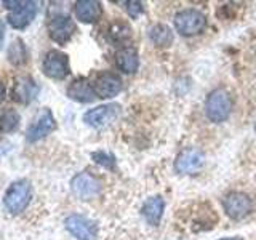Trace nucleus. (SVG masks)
I'll return each mask as SVG.
<instances>
[{
	"label": "nucleus",
	"mask_w": 256,
	"mask_h": 240,
	"mask_svg": "<svg viewBox=\"0 0 256 240\" xmlns=\"http://www.w3.org/2000/svg\"><path fill=\"white\" fill-rule=\"evenodd\" d=\"M4 94H5V88H4L2 82H0V102H2V100H4Z\"/></svg>",
	"instance_id": "a878e982"
},
{
	"label": "nucleus",
	"mask_w": 256,
	"mask_h": 240,
	"mask_svg": "<svg viewBox=\"0 0 256 240\" xmlns=\"http://www.w3.org/2000/svg\"><path fill=\"white\" fill-rule=\"evenodd\" d=\"M56 128V120L50 109H42L32 120L26 132V140L29 142H36L38 140H44L45 136L50 134Z\"/></svg>",
	"instance_id": "6e6552de"
},
{
	"label": "nucleus",
	"mask_w": 256,
	"mask_h": 240,
	"mask_svg": "<svg viewBox=\"0 0 256 240\" xmlns=\"http://www.w3.org/2000/svg\"><path fill=\"white\" fill-rule=\"evenodd\" d=\"M126 5V12L132 18H138V16L144 12V6L141 2H136V0H132V2H125Z\"/></svg>",
	"instance_id": "b1692460"
},
{
	"label": "nucleus",
	"mask_w": 256,
	"mask_h": 240,
	"mask_svg": "<svg viewBox=\"0 0 256 240\" xmlns=\"http://www.w3.org/2000/svg\"><path fill=\"white\" fill-rule=\"evenodd\" d=\"M32 188L28 180L14 181L4 196V205L10 213H21L30 202Z\"/></svg>",
	"instance_id": "7ed1b4c3"
},
{
	"label": "nucleus",
	"mask_w": 256,
	"mask_h": 240,
	"mask_svg": "<svg viewBox=\"0 0 256 240\" xmlns=\"http://www.w3.org/2000/svg\"><path fill=\"white\" fill-rule=\"evenodd\" d=\"M92 158H93L98 165H101V166H104V168H108V170H114V168H116V158H114V156L106 154V152H102V150L93 152V154H92Z\"/></svg>",
	"instance_id": "5701e85b"
},
{
	"label": "nucleus",
	"mask_w": 256,
	"mask_h": 240,
	"mask_svg": "<svg viewBox=\"0 0 256 240\" xmlns=\"http://www.w3.org/2000/svg\"><path fill=\"white\" fill-rule=\"evenodd\" d=\"M70 189L74 196L82 200H92L98 197L102 190V182L90 173H78L70 181Z\"/></svg>",
	"instance_id": "39448f33"
},
{
	"label": "nucleus",
	"mask_w": 256,
	"mask_h": 240,
	"mask_svg": "<svg viewBox=\"0 0 256 240\" xmlns=\"http://www.w3.org/2000/svg\"><path fill=\"white\" fill-rule=\"evenodd\" d=\"M38 93L37 84L30 77H18L12 88V100L20 104H29Z\"/></svg>",
	"instance_id": "4468645a"
},
{
	"label": "nucleus",
	"mask_w": 256,
	"mask_h": 240,
	"mask_svg": "<svg viewBox=\"0 0 256 240\" xmlns=\"http://www.w3.org/2000/svg\"><path fill=\"white\" fill-rule=\"evenodd\" d=\"M120 108L118 104H104V106H98L94 109H90L85 112L84 122L93 128H102L110 125L114 120L120 116Z\"/></svg>",
	"instance_id": "9d476101"
},
{
	"label": "nucleus",
	"mask_w": 256,
	"mask_h": 240,
	"mask_svg": "<svg viewBox=\"0 0 256 240\" xmlns=\"http://www.w3.org/2000/svg\"><path fill=\"white\" fill-rule=\"evenodd\" d=\"M4 38H5V28H4V22L0 21V48L4 45Z\"/></svg>",
	"instance_id": "393cba45"
},
{
	"label": "nucleus",
	"mask_w": 256,
	"mask_h": 240,
	"mask_svg": "<svg viewBox=\"0 0 256 240\" xmlns=\"http://www.w3.org/2000/svg\"><path fill=\"white\" fill-rule=\"evenodd\" d=\"M220 240H238V238H234V237H229V238H220Z\"/></svg>",
	"instance_id": "bb28decb"
},
{
	"label": "nucleus",
	"mask_w": 256,
	"mask_h": 240,
	"mask_svg": "<svg viewBox=\"0 0 256 240\" xmlns=\"http://www.w3.org/2000/svg\"><path fill=\"white\" fill-rule=\"evenodd\" d=\"M149 38L156 46L165 48L173 42V32L166 24H154L149 29Z\"/></svg>",
	"instance_id": "6ab92c4d"
},
{
	"label": "nucleus",
	"mask_w": 256,
	"mask_h": 240,
	"mask_svg": "<svg viewBox=\"0 0 256 240\" xmlns=\"http://www.w3.org/2000/svg\"><path fill=\"white\" fill-rule=\"evenodd\" d=\"M102 14V6L96 0H80L76 4V16L82 22H96Z\"/></svg>",
	"instance_id": "f3484780"
},
{
	"label": "nucleus",
	"mask_w": 256,
	"mask_h": 240,
	"mask_svg": "<svg viewBox=\"0 0 256 240\" xmlns=\"http://www.w3.org/2000/svg\"><path fill=\"white\" fill-rule=\"evenodd\" d=\"M116 62L118 69L125 72V74H134L140 68V56L136 53L134 48L125 46L122 50H118L116 54Z\"/></svg>",
	"instance_id": "a211bd4d"
},
{
	"label": "nucleus",
	"mask_w": 256,
	"mask_h": 240,
	"mask_svg": "<svg viewBox=\"0 0 256 240\" xmlns=\"http://www.w3.org/2000/svg\"><path fill=\"white\" fill-rule=\"evenodd\" d=\"M21 122L20 114L14 109H6L2 116H0V132L2 133H12L18 130Z\"/></svg>",
	"instance_id": "aec40b11"
},
{
	"label": "nucleus",
	"mask_w": 256,
	"mask_h": 240,
	"mask_svg": "<svg viewBox=\"0 0 256 240\" xmlns=\"http://www.w3.org/2000/svg\"><path fill=\"white\" fill-rule=\"evenodd\" d=\"M37 14L36 2H20V5L8 14V22L14 29H26Z\"/></svg>",
	"instance_id": "ddd939ff"
},
{
	"label": "nucleus",
	"mask_w": 256,
	"mask_h": 240,
	"mask_svg": "<svg viewBox=\"0 0 256 240\" xmlns=\"http://www.w3.org/2000/svg\"><path fill=\"white\" fill-rule=\"evenodd\" d=\"M68 96L77 102H92L94 98H98L94 93L93 85L86 78H77L68 86Z\"/></svg>",
	"instance_id": "2eb2a0df"
},
{
	"label": "nucleus",
	"mask_w": 256,
	"mask_h": 240,
	"mask_svg": "<svg viewBox=\"0 0 256 240\" xmlns=\"http://www.w3.org/2000/svg\"><path fill=\"white\" fill-rule=\"evenodd\" d=\"M48 32H50L52 40H54L56 44L64 45L69 42L70 37L76 32V22L72 21L68 14H58L52 18L50 24H48Z\"/></svg>",
	"instance_id": "9b49d317"
},
{
	"label": "nucleus",
	"mask_w": 256,
	"mask_h": 240,
	"mask_svg": "<svg viewBox=\"0 0 256 240\" xmlns=\"http://www.w3.org/2000/svg\"><path fill=\"white\" fill-rule=\"evenodd\" d=\"M222 208L230 220H244L253 212L254 204L245 192H230L222 198Z\"/></svg>",
	"instance_id": "20e7f679"
},
{
	"label": "nucleus",
	"mask_w": 256,
	"mask_h": 240,
	"mask_svg": "<svg viewBox=\"0 0 256 240\" xmlns=\"http://www.w3.org/2000/svg\"><path fill=\"white\" fill-rule=\"evenodd\" d=\"M205 165V154L197 148L181 150L174 158V170L181 174H196Z\"/></svg>",
	"instance_id": "423d86ee"
},
{
	"label": "nucleus",
	"mask_w": 256,
	"mask_h": 240,
	"mask_svg": "<svg viewBox=\"0 0 256 240\" xmlns=\"http://www.w3.org/2000/svg\"><path fill=\"white\" fill-rule=\"evenodd\" d=\"M42 69H44V74L50 78H54V80L66 78L70 72L68 54L62 52H58V50L48 52L44 60Z\"/></svg>",
	"instance_id": "0eeeda50"
},
{
	"label": "nucleus",
	"mask_w": 256,
	"mask_h": 240,
	"mask_svg": "<svg viewBox=\"0 0 256 240\" xmlns=\"http://www.w3.org/2000/svg\"><path fill=\"white\" fill-rule=\"evenodd\" d=\"M109 37L114 40V42L122 44V42H125V40H128L132 37V30H130V28L126 26V24L117 22L109 29Z\"/></svg>",
	"instance_id": "4be33fe9"
},
{
	"label": "nucleus",
	"mask_w": 256,
	"mask_h": 240,
	"mask_svg": "<svg viewBox=\"0 0 256 240\" xmlns=\"http://www.w3.org/2000/svg\"><path fill=\"white\" fill-rule=\"evenodd\" d=\"M94 93L98 98L102 100H109L117 96L122 92V80L117 74H112V72H102L94 80Z\"/></svg>",
	"instance_id": "f8f14e48"
},
{
	"label": "nucleus",
	"mask_w": 256,
	"mask_h": 240,
	"mask_svg": "<svg viewBox=\"0 0 256 240\" xmlns=\"http://www.w3.org/2000/svg\"><path fill=\"white\" fill-rule=\"evenodd\" d=\"M66 229L77 240H96L98 238V226L96 222L85 218L82 214H70L64 221Z\"/></svg>",
	"instance_id": "1a4fd4ad"
},
{
	"label": "nucleus",
	"mask_w": 256,
	"mask_h": 240,
	"mask_svg": "<svg viewBox=\"0 0 256 240\" xmlns=\"http://www.w3.org/2000/svg\"><path fill=\"white\" fill-rule=\"evenodd\" d=\"M206 16L196 8H186L174 14V28L184 37H194L206 28Z\"/></svg>",
	"instance_id": "f03ea898"
},
{
	"label": "nucleus",
	"mask_w": 256,
	"mask_h": 240,
	"mask_svg": "<svg viewBox=\"0 0 256 240\" xmlns=\"http://www.w3.org/2000/svg\"><path fill=\"white\" fill-rule=\"evenodd\" d=\"M164 210H165L164 198L160 196H154V197H149L146 202L142 204L141 213L144 216V220H146L150 226H157L164 216Z\"/></svg>",
	"instance_id": "dca6fc26"
},
{
	"label": "nucleus",
	"mask_w": 256,
	"mask_h": 240,
	"mask_svg": "<svg viewBox=\"0 0 256 240\" xmlns=\"http://www.w3.org/2000/svg\"><path fill=\"white\" fill-rule=\"evenodd\" d=\"M8 61L14 66H20L28 61V53H26V46H24L22 40L16 38L14 42L8 48Z\"/></svg>",
	"instance_id": "412c9836"
},
{
	"label": "nucleus",
	"mask_w": 256,
	"mask_h": 240,
	"mask_svg": "<svg viewBox=\"0 0 256 240\" xmlns=\"http://www.w3.org/2000/svg\"><path fill=\"white\" fill-rule=\"evenodd\" d=\"M232 106H234V102H232V96L229 92H226L224 88H216L206 96L205 114L213 124H221L229 118Z\"/></svg>",
	"instance_id": "f257e3e1"
}]
</instances>
